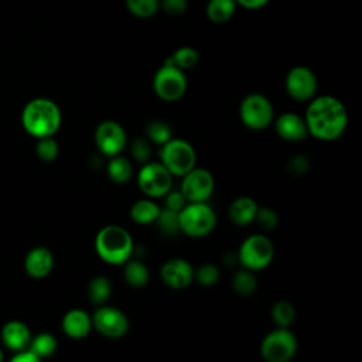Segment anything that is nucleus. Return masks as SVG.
<instances>
[{"label":"nucleus","instance_id":"obj_38","mask_svg":"<svg viewBox=\"0 0 362 362\" xmlns=\"http://www.w3.org/2000/svg\"><path fill=\"white\" fill-rule=\"evenodd\" d=\"M165 195H167L165 197V208H168V209L180 212L184 208V205L187 204V199L181 191H171V192H167Z\"/></svg>","mask_w":362,"mask_h":362},{"label":"nucleus","instance_id":"obj_31","mask_svg":"<svg viewBox=\"0 0 362 362\" xmlns=\"http://www.w3.org/2000/svg\"><path fill=\"white\" fill-rule=\"evenodd\" d=\"M35 154L41 161H45V163L54 161L58 156V143L52 139V136L41 137L37 141Z\"/></svg>","mask_w":362,"mask_h":362},{"label":"nucleus","instance_id":"obj_4","mask_svg":"<svg viewBox=\"0 0 362 362\" xmlns=\"http://www.w3.org/2000/svg\"><path fill=\"white\" fill-rule=\"evenodd\" d=\"M180 229L192 238H201L212 232L216 225V215L205 202H189L178 212Z\"/></svg>","mask_w":362,"mask_h":362},{"label":"nucleus","instance_id":"obj_8","mask_svg":"<svg viewBox=\"0 0 362 362\" xmlns=\"http://www.w3.org/2000/svg\"><path fill=\"white\" fill-rule=\"evenodd\" d=\"M296 351L297 339L284 327L267 334L260 345L262 356L267 362H287L294 356Z\"/></svg>","mask_w":362,"mask_h":362},{"label":"nucleus","instance_id":"obj_15","mask_svg":"<svg viewBox=\"0 0 362 362\" xmlns=\"http://www.w3.org/2000/svg\"><path fill=\"white\" fill-rule=\"evenodd\" d=\"M161 279L173 288H185L194 279V270L187 260L171 259L163 264Z\"/></svg>","mask_w":362,"mask_h":362},{"label":"nucleus","instance_id":"obj_30","mask_svg":"<svg viewBox=\"0 0 362 362\" xmlns=\"http://www.w3.org/2000/svg\"><path fill=\"white\" fill-rule=\"evenodd\" d=\"M272 317L279 327H288L296 317V310L288 301H277L272 308Z\"/></svg>","mask_w":362,"mask_h":362},{"label":"nucleus","instance_id":"obj_39","mask_svg":"<svg viewBox=\"0 0 362 362\" xmlns=\"http://www.w3.org/2000/svg\"><path fill=\"white\" fill-rule=\"evenodd\" d=\"M288 170L294 174H303L308 170V160L304 156H294L288 161Z\"/></svg>","mask_w":362,"mask_h":362},{"label":"nucleus","instance_id":"obj_6","mask_svg":"<svg viewBox=\"0 0 362 362\" xmlns=\"http://www.w3.org/2000/svg\"><path fill=\"white\" fill-rule=\"evenodd\" d=\"M153 88L156 95L165 102H174L180 99L187 90V79L184 71L173 64L164 62V65L154 75Z\"/></svg>","mask_w":362,"mask_h":362},{"label":"nucleus","instance_id":"obj_22","mask_svg":"<svg viewBox=\"0 0 362 362\" xmlns=\"http://www.w3.org/2000/svg\"><path fill=\"white\" fill-rule=\"evenodd\" d=\"M158 214H160V208L148 199H140V201L134 202L130 209L132 219L141 225L156 222Z\"/></svg>","mask_w":362,"mask_h":362},{"label":"nucleus","instance_id":"obj_42","mask_svg":"<svg viewBox=\"0 0 362 362\" xmlns=\"http://www.w3.org/2000/svg\"><path fill=\"white\" fill-rule=\"evenodd\" d=\"M4 359V351L0 348V362Z\"/></svg>","mask_w":362,"mask_h":362},{"label":"nucleus","instance_id":"obj_1","mask_svg":"<svg viewBox=\"0 0 362 362\" xmlns=\"http://www.w3.org/2000/svg\"><path fill=\"white\" fill-rule=\"evenodd\" d=\"M348 123L345 106L332 96L314 99L305 113L307 132L315 139L331 141L338 139Z\"/></svg>","mask_w":362,"mask_h":362},{"label":"nucleus","instance_id":"obj_17","mask_svg":"<svg viewBox=\"0 0 362 362\" xmlns=\"http://www.w3.org/2000/svg\"><path fill=\"white\" fill-rule=\"evenodd\" d=\"M0 338H1L3 345L7 349L17 352V351L28 348L33 337H31L30 328L24 322L11 320L3 325V328L0 331Z\"/></svg>","mask_w":362,"mask_h":362},{"label":"nucleus","instance_id":"obj_32","mask_svg":"<svg viewBox=\"0 0 362 362\" xmlns=\"http://www.w3.org/2000/svg\"><path fill=\"white\" fill-rule=\"evenodd\" d=\"M156 222L158 223V228L168 235L175 233L177 230H180V219H178V212L164 208L160 209V214L156 219Z\"/></svg>","mask_w":362,"mask_h":362},{"label":"nucleus","instance_id":"obj_10","mask_svg":"<svg viewBox=\"0 0 362 362\" xmlns=\"http://www.w3.org/2000/svg\"><path fill=\"white\" fill-rule=\"evenodd\" d=\"M140 189L148 197H163L171 188V173L161 163H146L137 175Z\"/></svg>","mask_w":362,"mask_h":362},{"label":"nucleus","instance_id":"obj_19","mask_svg":"<svg viewBox=\"0 0 362 362\" xmlns=\"http://www.w3.org/2000/svg\"><path fill=\"white\" fill-rule=\"evenodd\" d=\"M90 327H92L90 317L88 315V313L79 308H74L68 311L62 318L64 332L74 339H81L86 337L90 331Z\"/></svg>","mask_w":362,"mask_h":362},{"label":"nucleus","instance_id":"obj_35","mask_svg":"<svg viewBox=\"0 0 362 362\" xmlns=\"http://www.w3.org/2000/svg\"><path fill=\"white\" fill-rule=\"evenodd\" d=\"M255 219L257 225L266 230L274 229L277 226V215L270 208H257Z\"/></svg>","mask_w":362,"mask_h":362},{"label":"nucleus","instance_id":"obj_27","mask_svg":"<svg viewBox=\"0 0 362 362\" xmlns=\"http://www.w3.org/2000/svg\"><path fill=\"white\" fill-rule=\"evenodd\" d=\"M110 291H112L110 281L106 277H102V276L95 277L89 283V287H88L89 298L95 304H103L109 298Z\"/></svg>","mask_w":362,"mask_h":362},{"label":"nucleus","instance_id":"obj_28","mask_svg":"<svg viewBox=\"0 0 362 362\" xmlns=\"http://www.w3.org/2000/svg\"><path fill=\"white\" fill-rule=\"evenodd\" d=\"M233 288L238 294L240 296H250L255 293L257 287V280L256 277L246 269V270H239L233 276Z\"/></svg>","mask_w":362,"mask_h":362},{"label":"nucleus","instance_id":"obj_36","mask_svg":"<svg viewBox=\"0 0 362 362\" xmlns=\"http://www.w3.org/2000/svg\"><path fill=\"white\" fill-rule=\"evenodd\" d=\"M132 156L140 163H147L151 156L150 144L144 139L134 140L132 144Z\"/></svg>","mask_w":362,"mask_h":362},{"label":"nucleus","instance_id":"obj_2","mask_svg":"<svg viewBox=\"0 0 362 362\" xmlns=\"http://www.w3.org/2000/svg\"><path fill=\"white\" fill-rule=\"evenodd\" d=\"M61 120L62 116L58 105L47 98L31 99L21 112L24 130L35 139L54 136L61 126Z\"/></svg>","mask_w":362,"mask_h":362},{"label":"nucleus","instance_id":"obj_40","mask_svg":"<svg viewBox=\"0 0 362 362\" xmlns=\"http://www.w3.org/2000/svg\"><path fill=\"white\" fill-rule=\"evenodd\" d=\"M38 359H40V358H38L30 348L17 351V352L14 354V356L11 358L13 362H37Z\"/></svg>","mask_w":362,"mask_h":362},{"label":"nucleus","instance_id":"obj_14","mask_svg":"<svg viewBox=\"0 0 362 362\" xmlns=\"http://www.w3.org/2000/svg\"><path fill=\"white\" fill-rule=\"evenodd\" d=\"M95 141L103 154L113 157L124 148L126 132L119 123L113 120H106L96 127Z\"/></svg>","mask_w":362,"mask_h":362},{"label":"nucleus","instance_id":"obj_26","mask_svg":"<svg viewBox=\"0 0 362 362\" xmlns=\"http://www.w3.org/2000/svg\"><path fill=\"white\" fill-rule=\"evenodd\" d=\"M124 279L132 287H143L148 280V270L141 262L130 260L124 267Z\"/></svg>","mask_w":362,"mask_h":362},{"label":"nucleus","instance_id":"obj_13","mask_svg":"<svg viewBox=\"0 0 362 362\" xmlns=\"http://www.w3.org/2000/svg\"><path fill=\"white\" fill-rule=\"evenodd\" d=\"M286 89L288 95L298 102L310 100L317 90V78L310 68L294 66L287 74Z\"/></svg>","mask_w":362,"mask_h":362},{"label":"nucleus","instance_id":"obj_23","mask_svg":"<svg viewBox=\"0 0 362 362\" xmlns=\"http://www.w3.org/2000/svg\"><path fill=\"white\" fill-rule=\"evenodd\" d=\"M107 174L112 181L117 184H124L132 178V164L124 157L113 156V158L107 164Z\"/></svg>","mask_w":362,"mask_h":362},{"label":"nucleus","instance_id":"obj_7","mask_svg":"<svg viewBox=\"0 0 362 362\" xmlns=\"http://www.w3.org/2000/svg\"><path fill=\"white\" fill-rule=\"evenodd\" d=\"M274 247L263 235H252L243 240L239 249V260L247 270H262L272 262Z\"/></svg>","mask_w":362,"mask_h":362},{"label":"nucleus","instance_id":"obj_5","mask_svg":"<svg viewBox=\"0 0 362 362\" xmlns=\"http://www.w3.org/2000/svg\"><path fill=\"white\" fill-rule=\"evenodd\" d=\"M161 164L171 173V175H185L195 167L194 147L181 139H170L160 150Z\"/></svg>","mask_w":362,"mask_h":362},{"label":"nucleus","instance_id":"obj_11","mask_svg":"<svg viewBox=\"0 0 362 362\" xmlns=\"http://www.w3.org/2000/svg\"><path fill=\"white\" fill-rule=\"evenodd\" d=\"M181 192L187 202H205L214 191V177L205 168H192L182 175Z\"/></svg>","mask_w":362,"mask_h":362},{"label":"nucleus","instance_id":"obj_24","mask_svg":"<svg viewBox=\"0 0 362 362\" xmlns=\"http://www.w3.org/2000/svg\"><path fill=\"white\" fill-rule=\"evenodd\" d=\"M28 348L41 359L51 356L57 351V339L48 332H41L31 338Z\"/></svg>","mask_w":362,"mask_h":362},{"label":"nucleus","instance_id":"obj_37","mask_svg":"<svg viewBox=\"0 0 362 362\" xmlns=\"http://www.w3.org/2000/svg\"><path fill=\"white\" fill-rule=\"evenodd\" d=\"M160 7L170 16H180L187 10L188 1L187 0H161Z\"/></svg>","mask_w":362,"mask_h":362},{"label":"nucleus","instance_id":"obj_20","mask_svg":"<svg viewBox=\"0 0 362 362\" xmlns=\"http://www.w3.org/2000/svg\"><path fill=\"white\" fill-rule=\"evenodd\" d=\"M257 204L249 197H240L235 199L229 206V218L236 225H247L255 221Z\"/></svg>","mask_w":362,"mask_h":362},{"label":"nucleus","instance_id":"obj_29","mask_svg":"<svg viewBox=\"0 0 362 362\" xmlns=\"http://www.w3.org/2000/svg\"><path fill=\"white\" fill-rule=\"evenodd\" d=\"M127 10L139 17V18H148L160 7V0H126Z\"/></svg>","mask_w":362,"mask_h":362},{"label":"nucleus","instance_id":"obj_9","mask_svg":"<svg viewBox=\"0 0 362 362\" xmlns=\"http://www.w3.org/2000/svg\"><path fill=\"white\" fill-rule=\"evenodd\" d=\"M240 119L249 129H266L273 120V106L263 95L252 93L240 103Z\"/></svg>","mask_w":362,"mask_h":362},{"label":"nucleus","instance_id":"obj_3","mask_svg":"<svg viewBox=\"0 0 362 362\" xmlns=\"http://www.w3.org/2000/svg\"><path fill=\"white\" fill-rule=\"evenodd\" d=\"M95 249L102 260L109 264H123L133 252V240L126 229L107 225L100 229L95 239Z\"/></svg>","mask_w":362,"mask_h":362},{"label":"nucleus","instance_id":"obj_33","mask_svg":"<svg viewBox=\"0 0 362 362\" xmlns=\"http://www.w3.org/2000/svg\"><path fill=\"white\" fill-rule=\"evenodd\" d=\"M147 136L151 141H154L156 144H164L165 141H168L171 139V129L167 123L156 120L151 122L147 127Z\"/></svg>","mask_w":362,"mask_h":362},{"label":"nucleus","instance_id":"obj_21","mask_svg":"<svg viewBox=\"0 0 362 362\" xmlns=\"http://www.w3.org/2000/svg\"><path fill=\"white\" fill-rule=\"evenodd\" d=\"M236 10L235 0H209L206 4V16L214 23H225L232 18Z\"/></svg>","mask_w":362,"mask_h":362},{"label":"nucleus","instance_id":"obj_18","mask_svg":"<svg viewBox=\"0 0 362 362\" xmlns=\"http://www.w3.org/2000/svg\"><path fill=\"white\" fill-rule=\"evenodd\" d=\"M276 132L277 134L288 141H298L307 136L305 122L296 113L287 112L279 116L276 120Z\"/></svg>","mask_w":362,"mask_h":362},{"label":"nucleus","instance_id":"obj_16","mask_svg":"<svg viewBox=\"0 0 362 362\" xmlns=\"http://www.w3.org/2000/svg\"><path fill=\"white\" fill-rule=\"evenodd\" d=\"M54 267V256L45 246L33 247L24 259V270L33 279L47 277Z\"/></svg>","mask_w":362,"mask_h":362},{"label":"nucleus","instance_id":"obj_25","mask_svg":"<svg viewBox=\"0 0 362 362\" xmlns=\"http://www.w3.org/2000/svg\"><path fill=\"white\" fill-rule=\"evenodd\" d=\"M199 61V55L198 52L191 48V47H181L178 48L170 58H167L164 62L173 64L177 68L185 71V69H191L194 68Z\"/></svg>","mask_w":362,"mask_h":362},{"label":"nucleus","instance_id":"obj_41","mask_svg":"<svg viewBox=\"0 0 362 362\" xmlns=\"http://www.w3.org/2000/svg\"><path fill=\"white\" fill-rule=\"evenodd\" d=\"M239 6H242L243 8H249V10H256L263 7L269 0H235Z\"/></svg>","mask_w":362,"mask_h":362},{"label":"nucleus","instance_id":"obj_12","mask_svg":"<svg viewBox=\"0 0 362 362\" xmlns=\"http://www.w3.org/2000/svg\"><path fill=\"white\" fill-rule=\"evenodd\" d=\"M90 320L95 329L107 338H120L129 329L126 314L115 307L98 308Z\"/></svg>","mask_w":362,"mask_h":362},{"label":"nucleus","instance_id":"obj_34","mask_svg":"<svg viewBox=\"0 0 362 362\" xmlns=\"http://www.w3.org/2000/svg\"><path fill=\"white\" fill-rule=\"evenodd\" d=\"M198 283L202 286H214L219 280V270L214 264H204L197 272H194Z\"/></svg>","mask_w":362,"mask_h":362}]
</instances>
